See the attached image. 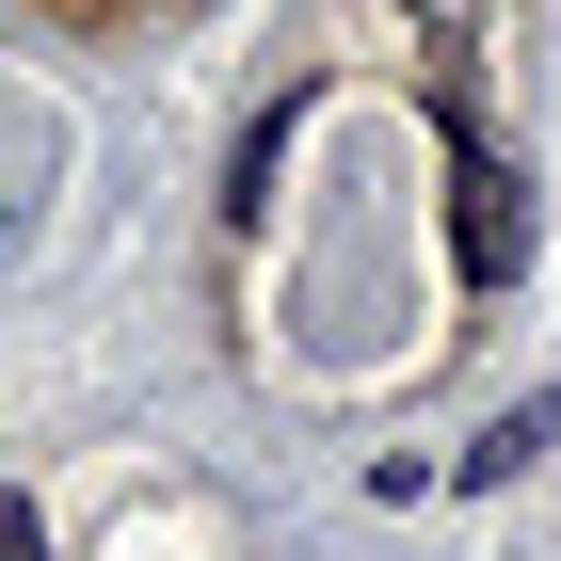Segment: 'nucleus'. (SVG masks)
<instances>
[{
    "label": "nucleus",
    "instance_id": "obj_1",
    "mask_svg": "<svg viewBox=\"0 0 561 561\" xmlns=\"http://www.w3.org/2000/svg\"><path fill=\"white\" fill-rule=\"evenodd\" d=\"M449 193H466V209H449L466 273H481V289H514V273H529V193H514V161H481V145H466V113H449Z\"/></svg>",
    "mask_w": 561,
    "mask_h": 561
},
{
    "label": "nucleus",
    "instance_id": "obj_2",
    "mask_svg": "<svg viewBox=\"0 0 561 561\" xmlns=\"http://www.w3.org/2000/svg\"><path fill=\"white\" fill-rule=\"evenodd\" d=\"M529 449H561V401H514V417H497V433H481V449H466V481H514Z\"/></svg>",
    "mask_w": 561,
    "mask_h": 561
},
{
    "label": "nucleus",
    "instance_id": "obj_3",
    "mask_svg": "<svg viewBox=\"0 0 561 561\" xmlns=\"http://www.w3.org/2000/svg\"><path fill=\"white\" fill-rule=\"evenodd\" d=\"M0 561H48V529H33V514H16V497H0Z\"/></svg>",
    "mask_w": 561,
    "mask_h": 561
}]
</instances>
